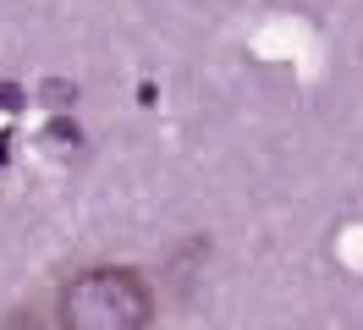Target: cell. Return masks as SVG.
I'll use <instances>...</instances> for the list:
<instances>
[{"label":"cell","instance_id":"3957f363","mask_svg":"<svg viewBox=\"0 0 363 330\" xmlns=\"http://www.w3.org/2000/svg\"><path fill=\"white\" fill-rule=\"evenodd\" d=\"M23 105V88H11V83H0V110H17Z\"/></svg>","mask_w":363,"mask_h":330},{"label":"cell","instance_id":"6da1fadb","mask_svg":"<svg viewBox=\"0 0 363 330\" xmlns=\"http://www.w3.org/2000/svg\"><path fill=\"white\" fill-rule=\"evenodd\" d=\"M55 314L61 330H155V292L138 270L94 264L61 286Z\"/></svg>","mask_w":363,"mask_h":330},{"label":"cell","instance_id":"7a4b0ae2","mask_svg":"<svg viewBox=\"0 0 363 330\" xmlns=\"http://www.w3.org/2000/svg\"><path fill=\"white\" fill-rule=\"evenodd\" d=\"M0 330H45L33 314H11V319H0Z\"/></svg>","mask_w":363,"mask_h":330}]
</instances>
